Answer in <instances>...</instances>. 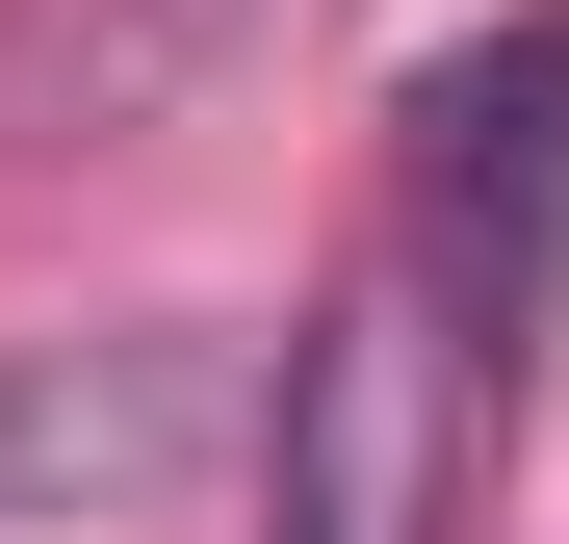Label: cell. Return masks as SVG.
<instances>
[{
	"label": "cell",
	"instance_id": "1",
	"mask_svg": "<svg viewBox=\"0 0 569 544\" xmlns=\"http://www.w3.org/2000/svg\"><path fill=\"white\" fill-rule=\"evenodd\" d=\"M492 441H518V337L466 311V259L389 208L337 259V311L284 337V389H259V544H466Z\"/></svg>",
	"mask_w": 569,
	"mask_h": 544
},
{
	"label": "cell",
	"instance_id": "2",
	"mask_svg": "<svg viewBox=\"0 0 569 544\" xmlns=\"http://www.w3.org/2000/svg\"><path fill=\"white\" fill-rule=\"evenodd\" d=\"M181 467H259V363H233V337H181V311H130V337H0V518H130V493H181Z\"/></svg>",
	"mask_w": 569,
	"mask_h": 544
},
{
	"label": "cell",
	"instance_id": "3",
	"mask_svg": "<svg viewBox=\"0 0 569 544\" xmlns=\"http://www.w3.org/2000/svg\"><path fill=\"white\" fill-rule=\"evenodd\" d=\"M415 234L466 259L492 337H543V286H569V0H518L492 52L415 78Z\"/></svg>",
	"mask_w": 569,
	"mask_h": 544
},
{
	"label": "cell",
	"instance_id": "4",
	"mask_svg": "<svg viewBox=\"0 0 569 544\" xmlns=\"http://www.w3.org/2000/svg\"><path fill=\"white\" fill-rule=\"evenodd\" d=\"M284 27H337V0H0V156H130L233 105Z\"/></svg>",
	"mask_w": 569,
	"mask_h": 544
}]
</instances>
